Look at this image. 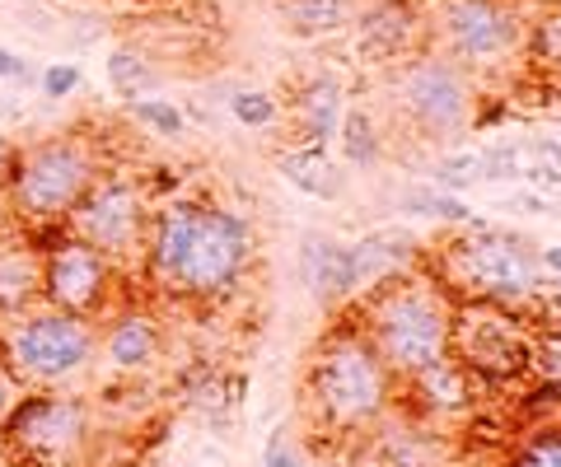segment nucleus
<instances>
[{
  "label": "nucleus",
  "mask_w": 561,
  "mask_h": 467,
  "mask_svg": "<svg viewBox=\"0 0 561 467\" xmlns=\"http://www.w3.org/2000/svg\"><path fill=\"white\" fill-rule=\"evenodd\" d=\"M99 182V160L80 136H47L14 154L5 201L24 225H61Z\"/></svg>",
  "instance_id": "f257e3e1"
},
{
  "label": "nucleus",
  "mask_w": 561,
  "mask_h": 467,
  "mask_svg": "<svg viewBox=\"0 0 561 467\" xmlns=\"http://www.w3.org/2000/svg\"><path fill=\"white\" fill-rule=\"evenodd\" d=\"M374 346L388 365L408 369V374H431L445 365V341H449V314L431 290L408 286V290H388L374 304L370 318Z\"/></svg>",
  "instance_id": "f03ea898"
},
{
  "label": "nucleus",
  "mask_w": 561,
  "mask_h": 467,
  "mask_svg": "<svg viewBox=\"0 0 561 467\" xmlns=\"http://www.w3.org/2000/svg\"><path fill=\"white\" fill-rule=\"evenodd\" d=\"M89 351H94V327L85 323V314H66V308H52V304L42 314L20 318L5 337L10 365L38 383H57L75 374L89 361Z\"/></svg>",
  "instance_id": "7ed1b4c3"
},
{
  "label": "nucleus",
  "mask_w": 561,
  "mask_h": 467,
  "mask_svg": "<svg viewBox=\"0 0 561 467\" xmlns=\"http://www.w3.org/2000/svg\"><path fill=\"white\" fill-rule=\"evenodd\" d=\"M248 257H253V229H248L244 215L197 206L192 239H187V253H183L174 286L187 294H221L239 280Z\"/></svg>",
  "instance_id": "20e7f679"
},
{
  "label": "nucleus",
  "mask_w": 561,
  "mask_h": 467,
  "mask_svg": "<svg viewBox=\"0 0 561 467\" xmlns=\"http://www.w3.org/2000/svg\"><path fill=\"white\" fill-rule=\"evenodd\" d=\"M319 402L337 426H365L384 407V361L374 355L361 337H337L333 346L319 355L314 369Z\"/></svg>",
  "instance_id": "39448f33"
},
{
  "label": "nucleus",
  "mask_w": 561,
  "mask_h": 467,
  "mask_svg": "<svg viewBox=\"0 0 561 467\" xmlns=\"http://www.w3.org/2000/svg\"><path fill=\"white\" fill-rule=\"evenodd\" d=\"M398 103L412 117L421 136H454L467 113H473V89H467L463 71L445 56H421L402 71L398 80Z\"/></svg>",
  "instance_id": "423d86ee"
},
{
  "label": "nucleus",
  "mask_w": 561,
  "mask_h": 467,
  "mask_svg": "<svg viewBox=\"0 0 561 467\" xmlns=\"http://www.w3.org/2000/svg\"><path fill=\"white\" fill-rule=\"evenodd\" d=\"M66 229L75 239L94 243L103 257H127L140 229H146V201H140V187L127 178H99L80 197V206L66 215Z\"/></svg>",
  "instance_id": "0eeeda50"
},
{
  "label": "nucleus",
  "mask_w": 561,
  "mask_h": 467,
  "mask_svg": "<svg viewBox=\"0 0 561 467\" xmlns=\"http://www.w3.org/2000/svg\"><path fill=\"white\" fill-rule=\"evenodd\" d=\"M454 267L463 276V286H473L477 294H491V300H520V294H528L538 280L534 253H528L520 239L491 234V229H482L473 239L459 243Z\"/></svg>",
  "instance_id": "6e6552de"
},
{
  "label": "nucleus",
  "mask_w": 561,
  "mask_h": 467,
  "mask_svg": "<svg viewBox=\"0 0 561 467\" xmlns=\"http://www.w3.org/2000/svg\"><path fill=\"white\" fill-rule=\"evenodd\" d=\"M108 280L113 267L94 243L85 239H61L57 248L42 253V300L52 308H66V314H94L108 294Z\"/></svg>",
  "instance_id": "1a4fd4ad"
},
{
  "label": "nucleus",
  "mask_w": 561,
  "mask_h": 467,
  "mask_svg": "<svg viewBox=\"0 0 561 467\" xmlns=\"http://www.w3.org/2000/svg\"><path fill=\"white\" fill-rule=\"evenodd\" d=\"M5 440L42 463L66 458L85 440V407L71 397H24L5 412Z\"/></svg>",
  "instance_id": "9d476101"
},
{
  "label": "nucleus",
  "mask_w": 561,
  "mask_h": 467,
  "mask_svg": "<svg viewBox=\"0 0 561 467\" xmlns=\"http://www.w3.org/2000/svg\"><path fill=\"white\" fill-rule=\"evenodd\" d=\"M440 28L459 61H496L520 42V20L501 0H449Z\"/></svg>",
  "instance_id": "9b49d317"
},
{
  "label": "nucleus",
  "mask_w": 561,
  "mask_h": 467,
  "mask_svg": "<svg viewBox=\"0 0 561 467\" xmlns=\"http://www.w3.org/2000/svg\"><path fill=\"white\" fill-rule=\"evenodd\" d=\"M300 276H304V286L314 290L319 300H341V294L361 290L351 243H337V239H327V234H304V243H300Z\"/></svg>",
  "instance_id": "f8f14e48"
},
{
  "label": "nucleus",
  "mask_w": 561,
  "mask_h": 467,
  "mask_svg": "<svg viewBox=\"0 0 561 467\" xmlns=\"http://www.w3.org/2000/svg\"><path fill=\"white\" fill-rule=\"evenodd\" d=\"M192 220H197V206H169L154 215V229H150V272L174 286V276L183 267V253H187V239H192Z\"/></svg>",
  "instance_id": "ddd939ff"
},
{
  "label": "nucleus",
  "mask_w": 561,
  "mask_h": 467,
  "mask_svg": "<svg viewBox=\"0 0 561 467\" xmlns=\"http://www.w3.org/2000/svg\"><path fill=\"white\" fill-rule=\"evenodd\" d=\"M295 113H300V140L323 150L341 127V89H337V80H314L300 93Z\"/></svg>",
  "instance_id": "4468645a"
},
{
  "label": "nucleus",
  "mask_w": 561,
  "mask_h": 467,
  "mask_svg": "<svg viewBox=\"0 0 561 467\" xmlns=\"http://www.w3.org/2000/svg\"><path fill=\"white\" fill-rule=\"evenodd\" d=\"M276 168H280V174H286L295 187H300V192H309V197H323V201L341 197V174H337V164L327 160L319 146L286 150V154L276 160Z\"/></svg>",
  "instance_id": "2eb2a0df"
},
{
  "label": "nucleus",
  "mask_w": 561,
  "mask_h": 467,
  "mask_svg": "<svg viewBox=\"0 0 561 467\" xmlns=\"http://www.w3.org/2000/svg\"><path fill=\"white\" fill-rule=\"evenodd\" d=\"M351 253H356V276H361V286H370V280L388 276L412 257V239L402 229H379V234H370V239L351 243Z\"/></svg>",
  "instance_id": "dca6fc26"
},
{
  "label": "nucleus",
  "mask_w": 561,
  "mask_h": 467,
  "mask_svg": "<svg viewBox=\"0 0 561 467\" xmlns=\"http://www.w3.org/2000/svg\"><path fill=\"white\" fill-rule=\"evenodd\" d=\"M108 365L113 369H136L146 365L154 355V323L140 318V314H127L113 323V332H108Z\"/></svg>",
  "instance_id": "f3484780"
},
{
  "label": "nucleus",
  "mask_w": 561,
  "mask_h": 467,
  "mask_svg": "<svg viewBox=\"0 0 561 467\" xmlns=\"http://www.w3.org/2000/svg\"><path fill=\"white\" fill-rule=\"evenodd\" d=\"M280 14L295 34H333L356 20V0H280Z\"/></svg>",
  "instance_id": "a211bd4d"
},
{
  "label": "nucleus",
  "mask_w": 561,
  "mask_h": 467,
  "mask_svg": "<svg viewBox=\"0 0 561 467\" xmlns=\"http://www.w3.org/2000/svg\"><path fill=\"white\" fill-rule=\"evenodd\" d=\"M108 80H113V89L132 103V99H146V93L160 85V71H154L136 47H117V52L108 56Z\"/></svg>",
  "instance_id": "6ab92c4d"
},
{
  "label": "nucleus",
  "mask_w": 561,
  "mask_h": 467,
  "mask_svg": "<svg viewBox=\"0 0 561 467\" xmlns=\"http://www.w3.org/2000/svg\"><path fill=\"white\" fill-rule=\"evenodd\" d=\"M337 131H341V150H347V160H351L356 168H370V164L384 154L365 108H351V113H341V127H337Z\"/></svg>",
  "instance_id": "aec40b11"
},
{
  "label": "nucleus",
  "mask_w": 561,
  "mask_h": 467,
  "mask_svg": "<svg viewBox=\"0 0 561 467\" xmlns=\"http://www.w3.org/2000/svg\"><path fill=\"white\" fill-rule=\"evenodd\" d=\"M361 38H365L370 52H384V56H388V52H398L402 38H408V14L394 10V5L374 10L370 20H365V28H361Z\"/></svg>",
  "instance_id": "412c9836"
},
{
  "label": "nucleus",
  "mask_w": 561,
  "mask_h": 467,
  "mask_svg": "<svg viewBox=\"0 0 561 467\" xmlns=\"http://www.w3.org/2000/svg\"><path fill=\"white\" fill-rule=\"evenodd\" d=\"M402 211H408V215H431V220H454V225L467 220V206L459 197L431 192V187H416V192L402 197Z\"/></svg>",
  "instance_id": "4be33fe9"
},
{
  "label": "nucleus",
  "mask_w": 561,
  "mask_h": 467,
  "mask_svg": "<svg viewBox=\"0 0 561 467\" xmlns=\"http://www.w3.org/2000/svg\"><path fill=\"white\" fill-rule=\"evenodd\" d=\"M229 113H234V122H244V127H272L280 117V103L262 89H239L229 103Z\"/></svg>",
  "instance_id": "5701e85b"
},
{
  "label": "nucleus",
  "mask_w": 561,
  "mask_h": 467,
  "mask_svg": "<svg viewBox=\"0 0 561 467\" xmlns=\"http://www.w3.org/2000/svg\"><path fill=\"white\" fill-rule=\"evenodd\" d=\"M132 117L136 122H146L150 131H160V136H183V113H178V103H164V99H132Z\"/></svg>",
  "instance_id": "b1692460"
},
{
  "label": "nucleus",
  "mask_w": 561,
  "mask_h": 467,
  "mask_svg": "<svg viewBox=\"0 0 561 467\" xmlns=\"http://www.w3.org/2000/svg\"><path fill=\"white\" fill-rule=\"evenodd\" d=\"M473 178H482V154H454L435 168V182L440 187H467Z\"/></svg>",
  "instance_id": "393cba45"
},
{
  "label": "nucleus",
  "mask_w": 561,
  "mask_h": 467,
  "mask_svg": "<svg viewBox=\"0 0 561 467\" xmlns=\"http://www.w3.org/2000/svg\"><path fill=\"white\" fill-rule=\"evenodd\" d=\"M38 85H42L47 99L61 103L66 93L80 89V66H66V61H57V66H47V71H42V80H38Z\"/></svg>",
  "instance_id": "a878e982"
},
{
  "label": "nucleus",
  "mask_w": 561,
  "mask_h": 467,
  "mask_svg": "<svg viewBox=\"0 0 561 467\" xmlns=\"http://www.w3.org/2000/svg\"><path fill=\"white\" fill-rule=\"evenodd\" d=\"M514 467H561V434H543V440L524 444V454L514 458Z\"/></svg>",
  "instance_id": "bb28decb"
},
{
  "label": "nucleus",
  "mask_w": 561,
  "mask_h": 467,
  "mask_svg": "<svg viewBox=\"0 0 561 467\" xmlns=\"http://www.w3.org/2000/svg\"><path fill=\"white\" fill-rule=\"evenodd\" d=\"M0 80H10V85H28V80H34L28 61H24L20 52H10L5 42H0Z\"/></svg>",
  "instance_id": "cd10ccee"
},
{
  "label": "nucleus",
  "mask_w": 561,
  "mask_h": 467,
  "mask_svg": "<svg viewBox=\"0 0 561 467\" xmlns=\"http://www.w3.org/2000/svg\"><path fill=\"white\" fill-rule=\"evenodd\" d=\"M538 52L561 61V14H552L548 24H538Z\"/></svg>",
  "instance_id": "c85d7f7f"
},
{
  "label": "nucleus",
  "mask_w": 561,
  "mask_h": 467,
  "mask_svg": "<svg viewBox=\"0 0 561 467\" xmlns=\"http://www.w3.org/2000/svg\"><path fill=\"white\" fill-rule=\"evenodd\" d=\"M267 467H300V458L290 454V449H286V440H280V434H276V440L267 444Z\"/></svg>",
  "instance_id": "c756f323"
},
{
  "label": "nucleus",
  "mask_w": 561,
  "mask_h": 467,
  "mask_svg": "<svg viewBox=\"0 0 561 467\" xmlns=\"http://www.w3.org/2000/svg\"><path fill=\"white\" fill-rule=\"evenodd\" d=\"M14 154H20V146H14V140H5V136H0V182L10 178V168H14Z\"/></svg>",
  "instance_id": "7c9ffc66"
},
{
  "label": "nucleus",
  "mask_w": 561,
  "mask_h": 467,
  "mask_svg": "<svg viewBox=\"0 0 561 467\" xmlns=\"http://www.w3.org/2000/svg\"><path fill=\"white\" fill-rule=\"evenodd\" d=\"M543 262H548V267L561 276V243H557V248H548V253H543Z\"/></svg>",
  "instance_id": "2f4dec72"
},
{
  "label": "nucleus",
  "mask_w": 561,
  "mask_h": 467,
  "mask_svg": "<svg viewBox=\"0 0 561 467\" xmlns=\"http://www.w3.org/2000/svg\"><path fill=\"white\" fill-rule=\"evenodd\" d=\"M10 412V383H5V374H0V420H5Z\"/></svg>",
  "instance_id": "473e14b6"
}]
</instances>
